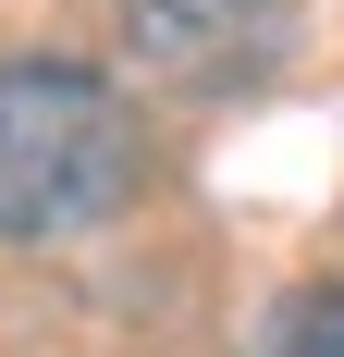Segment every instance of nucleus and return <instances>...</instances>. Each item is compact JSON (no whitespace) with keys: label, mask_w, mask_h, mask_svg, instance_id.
I'll use <instances>...</instances> for the list:
<instances>
[{"label":"nucleus","mask_w":344,"mask_h":357,"mask_svg":"<svg viewBox=\"0 0 344 357\" xmlns=\"http://www.w3.org/2000/svg\"><path fill=\"white\" fill-rule=\"evenodd\" d=\"M258 357H344V284H320V296H283L271 321H258Z\"/></svg>","instance_id":"nucleus-3"},{"label":"nucleus","mask_w":344,"mask_h":357,"mask_svg":"<svg viewBox=\"0 0 344 357\" xmlns=\"http://www.w3.org/2000/svg\"><path fill=\"white\" fill-rule=\"evenodd\" d=\"M123 50L185 99H234L295 50V0H123Z\"/></svg>","instance_id":"nucleus-2"},{"label":"nucleus","mask_w":344,"mask_h":357,"mask_svg":"<svg viewBox=\"0 0 344 357\" xmlns=\"http://www.w3.org/2000/svg\"><path fill=\"white\" fill-rule=\"evenodd\" d=\"M136 185H148V136L123 86H99L86 62H0V234L13 247L99 234Z\"/></svg>","instance_id":"nucleus-1"}]
</instances>
